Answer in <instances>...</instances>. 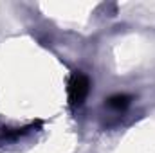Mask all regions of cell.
Here are the masks:
<instances>
[{
    "mask_svg": "<svg viewBox=\"0 0 155 153\" xmlns=\"http://www.w3.org/2000/svg\"><path fill=\"white\" fill-rule=\"evenodd\" d=\"M69 105L71 106H81L83 101L88 96L90 90V81L88 77L81 72H74L69 79Z\"/></svg>",
    "mask_w": 155,
    "mask_h": 153,
    "instance_id": "6da1fadb",
    "label": "cell"
},
{
    "mask_svg": "<svg viewBox=\"0 0 155 153\" xmlns=\"http://www.w3.org/2000/svg\"><path fill=\"white\" fill-rule=\"evenodd\" d=\"M128 105H130V97L124 96V94H117V96L108 99V106H112L116 110H124Z\"/></svg>",
    "mask_w": 155,
    "mask_h": 153,
    "instance_id": "7a4b0ae2",
    "label": "cell"
}]
</instances>
